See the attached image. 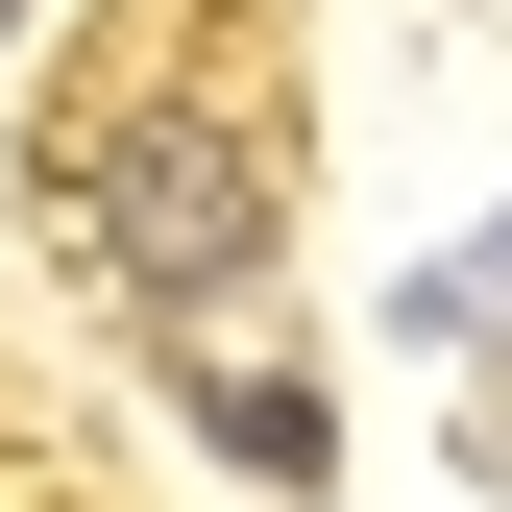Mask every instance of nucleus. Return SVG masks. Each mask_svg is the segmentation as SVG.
<instances>
[{"label":"nucleus","mask_w":512,"mask_h":512,"mask_svg":"<svg viewBox=\"0 0 512 512\" xmlns=\"http://www.w3.org/2000/svg\"><path fill=\"white\" fill-rule=\"evenodd\" d=\"M0 49H25V0H0Z\"/></svg>","instance_id":"obj_4"},{"label":"nucleus","mask_w":512,"mask_h":512,"mask_svg":"<svg viewBox=\"0 0 512 512\" xmlns=\"http://www.w3.org/2000/svg\"><path fill=\"white\" fill-rule=\"evenodd\" d=\"M415 342H512V220L464 244V269H415Z\"/></svg>","instance_id":"obj_3"},{"label":"nucleus","mask_w":512,"mask_h":512,"mask_svg":"<svg viewBox=\"0 0 512 512\" xmlns=\"http://www.w3.org/2000/svg\"><path fill=\"white\" fill-rule=\"evenodd\" d=\"M49 220H74L147 317H220L244 269H269V220H293V147H269L244 74H98L74 122H49Z\"/></svg>","instance_id":"obj_1"},{"label":"nucleus","mask_w":512,"mask_h":512,"mask_svg":"<svg viewBox=\"0 0 512 512\" xmlns=\"http://www.w3.org/2000/svg\"><path fill=\"white\" fill-rule=\"evenodd\" d=\"M196 415H220V464H244V488H342V439H317V391H293V366H220Z\"/></svg>","instance_id":"obj_2"}]
</instances>
